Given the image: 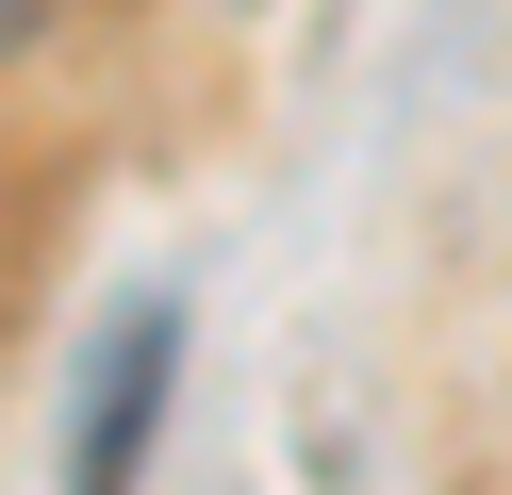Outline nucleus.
Masks as SVG:
<instances>
[{"instance_id": "obj_1", "label": "nucleus", "mask_w": 512, "mask_h": 495, "mask_svg": "<svg viewBox=\"0 0 512 495\" xmlns=\"http://www.w3.org/2000/svg\"><path fill=\"white\" fill-rule=\"evenodd\" d=\"M166 363H182V314L166 297H116L100 347H83V413H67V495H133L149 429H166Z\"/></svg>"}]
</instances>
